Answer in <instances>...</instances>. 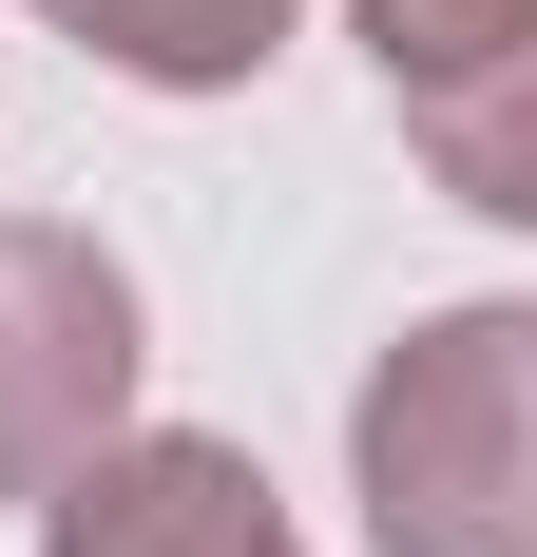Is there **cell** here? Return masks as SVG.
Returning a JSON list of instances; mask_svg holds the SVG:
<instances>
[{
    "instance_id": "obj_2",
    "label": "cell",
    "mask_w": 537,
    "mask_h": 557,
    "mask_svg": "<svg viewBox=\"0 0 537 557\" xmlns=\"http://www.w3.org/2000/svg\"><path fill=\"white\" fill-rule=\"evenodd\" d=\"M135 366H154L135 270H115L77 212H0V500L20 519H39L97 443H135Z\"/></svg>"
},
{
    "instance_id": "obj_3",
    "label": "cell",
    "mask_w": 537,
    "mask_h": 557,
    "mask_svg": "<svg viewBox=\"0 0 537 557\" xmlns=\"http://www.w3.org/2000/svg\"><path fill=\"white\" fill-rule=\"evenodd\" d=\"M39 557H308V539H288V500H268L250 443L135 423V443H97V461L39 500Z\"/></svg>"
},
{
    "instance_id": "obj_5",
    "label": "cell",
    "mask_w": 537,
    "mask_h": 557,
    "mask_svg": "<svg viewBox=\"0 0 537 557\" xmlns=\"http://www.w3.org/2000/svg\"><path fill=\"white\" fill-rule=\"evenodd\" d=\"M403 154H423V193H461L480 231H537V39L423 77V97H403Z\"/></svg>"
},
{
    "instance_id": "obj_4",
    "label": "cell",
    "mask_w": 537,
    "mask_h": 557,
    "mask_svg": "<svg viewBox=\"0 0 537 557\" xmlns=\"http://www.w3.org/2000/svg\"><path fill=\"white\" fill-rule=\"evenodd\" d=\"M39 20L97 58V77H135V97H250L308 0H39Z\"/></svg>"
},
{
    "instance_id": "obj_6",
    "label": "cell",
    "mask_w": 537,
    "mask_h": 557,
    "mask_svg": "<svg viewBox=\"0 0 537 557\" xmlns=\"http://www.w3.org/2000/svg\"><path fill=\"white\" fill-rule=\"evenodd\" d=\"M346 20H365V58H384V97H423V77H461V58L537 39V0H346Z\"/></svg>"
},
{
    "instance_id": "obj_1",
    "label": "cell",
    "mask_w": 537,
    "mask_h": 557,
    "mask_svg": "<svg viewBox=\"0 0 537 557\" xmlns=\"http://www.w3.org/2000/svg\"><path fill=\"white\" fill-rule=\"evenodd\" d=\"M346 500L384 557H537V308H423L346 385Z\"/></svg>"
}]
</instances>
